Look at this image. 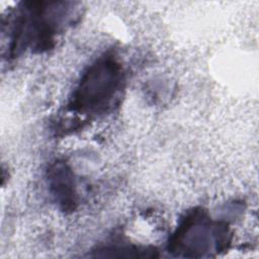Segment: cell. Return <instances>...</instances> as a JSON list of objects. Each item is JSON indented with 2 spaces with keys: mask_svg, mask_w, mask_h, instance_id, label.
<instances>
[{
  "mask_svg": "<svg viewBox=\"0 0 259 259\" xmlns=\"http://www.w3.org/2000/svg\"><path fill=\"white\" fill-rule=\"evenodd\" d=\"M120 82V67L114 60L106 58L96 62L80 83L74 108L92 113L105 111L118 92Z\"/></svg>",
  "mask_w": 259,
  "mask_h": 259,
  "instance_id": "obj_1",
  "label": "cell"
},
{
  "mask_svg": "<svg viewBox=\"0 0 259 259\" xmlns=\"http://www.w3.org/2000/svg\"><path fill=\"white\" fill-rule=\"evenodd\" d=\"M51 188L57 199L65 205L72 206L75 202L74 182L70 170L63 164H56L50 171Z\"/></svg>",
  "mask_w": 259,
  "mask_h": 259,
  "instance_id": "obj_2",
  "label": "cell"
}]
</instances>
